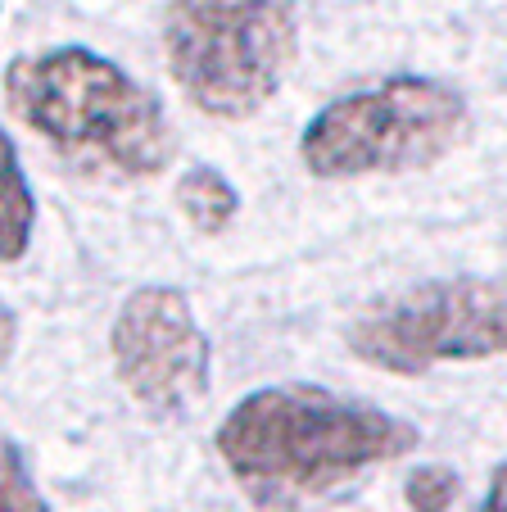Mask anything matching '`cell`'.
Listing matches in <instances>:
<instances>
[{
	"label": "cell",
	"instance_id": "obj_12",
	"mask_svg": "<svg viewBox=\"0 0 507 512\" xmlns=\"http://www.w3.org/2000/svg\"><path fill=\"white\" fill-rule=\"evenodd\" d=\"M480 512H503V467H498L494 481H489V494H485V503H480Z\"/></svg>",
	"mask_w": 507,
	"mask_h": 512
},
{
	"label": "cell",
	"instance_id": "obj_8",
	"mask_svg": "<svg viewBox=\"0 0 507 512\" xmlns=\"http://www.w3.org/2000/svg\"><path fill=\"white\" fill-rule=\"evenodd\" d=\"M177 209L186 213V223L204 236H218L236 223L240 213V195L218 168H191L177 182Z\"/></svg>",
	"mask_w": 507,
	"mask_h": 512
},
{
	"label": "cell",
	"instance_id": "obj_10",
	"mask_svg": "<svg viewBox=\"0 0 507 512\" xmlns=\"http://www.w3.org/2000/svg\"><path fill=\"white\" fill-rule=\"evenodd\" d=\"M462 494V476L444 463H426L412 467L408 481H403V503L412 512H449Z\"/></svg>",
	"mask_w": 507,
	"mask_h": 512
},
{
	"label": "cell",
	"instance_id": "obj_2",
	"mask_svg": "<svg viewBox=\"0 0 507 512\" xmlns=\"http://www.w3.org/2000/svg\"><path fill=\"white\" fill-rule=\"evenodd\" d=\"M5 100L50 150L87 173L159 177L177 155L159 96L87 46L19 55L5 68Z\"/></svg>",
	"mask_w": 507,
	"mask_h": 512
},
{
	"label": "cell",
	"instance_id": "obj_11",
	"mask_svg": "<svg viewBox=\"0 0 507 512\" xmlns=\"http://www.w3.org/2000/svg\"><path fill=\"white\" fill-rule=\"evenodd\" d=\"M14 345H19V318H14L10 304L0 300V368H5V358L14 354Z\"/></svg>",
	"mask_w": 507,
	"mask_h": 512
},
{
	"label": "cell",
	"instance_id": "obj_9",
	"mask_svg": "<svg viewBox=\"0 0 507 512\" xmlns=\"http://www.w3.org/2000/svg\"><path fill=\"white\" fill-rule=\"evenodd\" d=\"M0 512H50L46 494L28 472V458L5 431H0Z\"/></svg>",
	"mask_w": 507,
	"mask_h": 512
},
{
	"label": "cell",
	"instance_id": "obj_7",
	"mask_svg": "<svg viewBox=\"0 0 507 512\" xmlns=\"http://www.w3.org/2000/svg\"><path fill=\"white\" fill-rule=\"evenodd\" d=\"M32 227H37V200L23 177L19 150L0 127V263H19L28 254Z\"/></svg>",
	"mask_w": 507,
	"mask_h": 512
},
{
	"label": "cell",
	"instance_id": "obj_3",
	"mask_svg": "<svg viewBox=\"0 0 507 512\" xmlns=\"http://www.w3.org/2000/svg\"><path fill=\"white\" fill-rule=\"evenodd\" d=\"M299 55L295 0H173L163 59L200 114L249 118L281 91Z\"/></svg>",
	"mask_w": 507,
	"mask_h": 512
},
{
	"label": "cell",
	"instance_id": "obj_1",
	"mask_svg": "<svg viewBox=\"0 0 507 512\" xmlns=\"http://www.w3.org/2000/svg\"><path fill=\"white\" fill-rule=\"evenodd\" d=\"M236 485L263 508H295L417 449V426L326 386H263L213 435Z\"/></svg>",
	"mask_w": 507,
	"mask_h": 512
},
{
	"label": "cell",
	"instance_id": "obj_4",
	"mask_svg": "<svg viewBox=\"0 0 507 512\" xmlns=\"http://www.w3.org/2000/svg\"><path fill=\"white\" fill-rule=\"evenodd\" d=\"M471 109L458 87L421 73L372 82L308 118L299 159L313 177H394L440 164L467 136Z\"/></svg>",
	"mask_w": 507,
	"mask_h": 512
},
{
	"label": "cell",
	"instance_id": "obj_6",
	"mask_svg": "<svg viewBox=\"0 0 507 512\" xmlns=\"http://www.w3.org/2000/svg\"><path fill=\"white\" fill-rule=\"evenodd\" d=\"M109 349L132 404L159 422L191 417L209 395L213 349L177 286H136L114 318Z\"/></svg>",
	"mask_w": 507,
	"mask_h": 512
},
{
	"label": "cell",
	"instance_id": "obj_5",
	"mask_svg": "<svg viewBox=\"0 0 507 512\" xmlns=\"http://www.w3.org/2000/svg\"><path fill=\"white\" fill-rule=\"evenodd\" d=\"M349 349L394 377L494 358L503 354V286L494 277H440L385 295L349 322Z\"/></svg>",
	"mask_w": 507,
	"mask_h": 512
}]
</instances>
